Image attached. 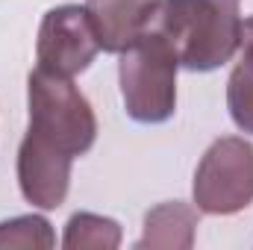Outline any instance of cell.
<instances>
[{
  "label": "cell",
  "mask_w": 253,
  "mask_h": 250,
  "mask_svg": "<svg viewBox=\"0 0 253 250\" xmlns=\"http://www.w3.org/2000/svg\"><path fill=\"white\" fill-rule=\"evenodd\" d=\"M118 83L124 112L135 124H165L177 112L180 59L168 39L144 30L124 53H118Z\"/></svg>",
  "instance_id": "obj_2"
},
{
  "label": "cell",
  "mask_w": 253,
  "mask_h": 250,
  "mask_svg": "<svg viewBox=\"0 0 253 250\" xmlns=\"http://www.w3.org/2000/svg\"><path fill=\"white\" fill-rule=\"evenodd\" d=\"M242 0H159L147 30L168 39L180 68L209 74L242 44Z\"/></svg>",
  "instance_id": "obj_1"
},
{
  "label": "cell",
  "mask_w": 253,
  "mask_h": 250,
  "mask_svg": "<svg viewBox=\"0 0 253 250\" xmlns=\"http://www.w3.org/2000/svg\"><path fill=\"white\" fill-rule=\"evenodd\" d=\"M71 156L27 132L18 147V186L36 209H59L71 188Z\"/></svg>",
  "instance_id": "obj_6"
},
{
  "label": "cell",
  "mask_w": 253,
  "mask_h": 250,
  "mask_svg": "<svg viewBox=\"0 0 253 250\" xmlns=\"http://www.w3.org/2000/svg\"><path fill=\"white\" fill-rule=\"evenodd\" d=\"M242 59L227 80V109L242 132H253V15L242 21Z\"/></svg>",
  "instance_id": "obj_9"
},
{
  "label": "cell",
  "mask_w": 253,
  "mask_h": 250,
  "mask_svg": "<svg viewBox=\"0 0 253 250\" xmlns=\"http://www.w3.org/2000/svg\"><path fill=\"white\" fill-rule=\"evenodd\" d=\"M56 236L47 218L42 215H18L0 221V248H53Z\"/></svg>",
  "instance_id": "obj_11"
},
{
  "label": "cell",
  "mask_w": 253,
  "mask_h": 250,
  "mask_svg": "<svg viewBox=\"0 0 253 250\" xmlns=\"http://www.w3.org/2000/svg\"><path fill=\"white\" fill-rule=\"evenodd\" d=\"M159 0H85V12L94 24L103 53H124L147 30Z\"/></svg>",
  "instance_id": "obj_7"
},
{
  "label": "cell",
  "mask_w": 253,
  "mask_h": 250,
  "mask_svg": "<svg viewBox=\"0 0 253 250\" xmlns=\"http://www.w3.org/2000/svg\"><path fill=\"white\" fill-rule=\"evenodd\" d=\"M194 206L203 215H236L253 203V144L242 135H221L209 144L194 171Z\"/></svg>",
  "instance_id": "obj_4"
},
{
  "label": "cell",
  "mask_w": 253,
  "mask_h": 250,
  "mask_svg": "<svg viewBox=\"0 0 253 250\" xmlns=\"http://www.w3.org/2000/svg\"><path fill=\"white\" fill-rule=\"evenodd\" d=\"M100 53V42L85 6L65 3L44 12L39 39H36V68L53 77L74 80L88 71L94 56Z\"/></svg>",
  "instance_id": "obj_5"
},
{
  "label": "cell",
  "mask_w": 253,
  "mask_h": 250,
  "mask_svg": "<svg viewBox=\"0 0 253 250\" xmlns=\"http://www.w3.org/2000/svg\"><path fill=\"white\" fill-rule=\"evenodd\" d=\"M27 103L30 126L27 132L44 138L71 159L85 156L97 138V118L85 94L68 77H53L44 71H33L27 80Z\"/></svg>",
  "instance_id": "obj_3"
},
{
  "label": "cell",
  "mask_w": 253,
  "mask_h": 250,
  "mask_svg": "<svg viewBox=\"0 0 253 250\" xmlns=\"http://www.w3.org/2000/svg\"><path fill=\"white\" fill-rule=\"evenodd\" d=\"M200 209L189 206L183 200H168L153 206L144 215V230L135 248H180L189 250L194 245Z\"/></svg>",
  "instance_id": "obj_8"
},
{
  "label": "cell",
  "mask_w": 253,
  "mask_h": 250,
  "mask_svg": "<svg viewBox=\"0 0 253 250\" xmlns=\"http://www.w3.org/2000/svg\"><path fill=\"white\" fill-rule=\"evenodd\" d=\"M121 245V224L94 212H77L68 218L62 236V248H97V250H115Z\"/></svg>",
  "instance_id": "obj_10"
}]
</instances>
